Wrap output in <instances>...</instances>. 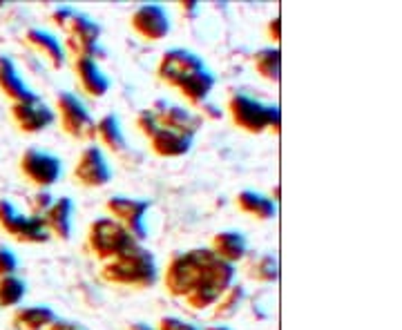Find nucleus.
Listing matches in <instances>:
<instances>
[{
  "mask_svg": "<svg viewBox=\"0 0 402 330\" xmlns=\"http://www.w3.org/2000/svg\"><path fill=\"white\" fill-rule=\"evenodd\" d=\"M96 132L100 134V139H103L112 150H123L125 141H123L117 117H112V114H110V117H105L103 121L96 125Z\"/></svg>",
  "mask_w": 402,
  "mask_h": 330,
  "instance_id": "23",
  "label": "nucleus"
},
{
  "mask_svg": "<svg viewBox=\"0 0 402 330\" xmlns=\"http://www.w3.org/2000/svg\"><path fill=\"white\" fill-rule=\"evenodd\" d=\"M0 83H3L5 92H9L11 96H16L21 103H27V100H34L36 96L25 88L23 81L16 76V71H13L11 63L0 59Z\"/></svg>",
  "mask_w": 402,
  "mask_h": 330,
  "instance_id": "19",
  "label": "nucleus"
},
{
  "mask_svg": "<svg viewBox=\"0 0 402 330\" xmlns=\"http://www.w3.org/2000/svg\"><path fill=\"white\" fill-rule=\"evenodd\" d=\"M251 275L262 281H272L277 277V261L270 254H264L257 259V264L251 266Z\"/></svg>",
  "mask_w": 402,
  "mask_h": 330,
  "instance_id": "25",
  "label": "nucleus"
},
{
  "mask_svg": "<svg viewBox=\"0 0 402 330\" xmlns=\"http://www.w3.org/2000/svg\"><path fill=\"white\" fill-rule=\"evenodd\" d=\"M16 268V259H13V254L5 248L0 250V272H11Z\"/></svg>",
  "mask_w": 402,
  "mask_h": 330,
  "instance_id": "27",
  "label": "nucleus"
},
{
  "mask_svg": "<svg viewBox=\"0 0 402 330\" xmlns=\"http://www.w3.org/2000/svg\"><path fill=\"white\" fill-rule=\"evenodd\" d=\"M23 167L34 183L40 185H50L61 177V159L40 152V150H30L23 159Z\"/></svg>",
  "mask_w": 402,
  "mask_h": 330,
  "instance_id": "10",
  "label": "nucleus"
},
{
  "mask_svg": "<svg viewBox=\"0 0 402 330\" xmlns=\"http://www.w3.org/2000/svg\"><path fill=\"white\" fill-rule=\"evenodd\" d=\"M231 112L235 123L248 132H262L266 127L280 125V110L275 105H264L260 100H253L243 94L233 96Z\"/></svg>",
  "mask_w": 402,
  "mask_h": 330,
  "instance_id": "3",
  "label": "nucleus"
},
{
  "mask_svg": "<svg viewBox=\"0 0 402 330\" xmlns=\"http://www.w3.org/2000/svg\"><path fill=\"white\" fill-rule=\"evenodd\" d=\"M139 125L143 127V132H146L152 139V148L159 152V154L179 156V154H185V152L190 150L193 136L181 134L177 130H170V127L159 125V123L154 121L152 112H143L141 119H139Z\"/></svg>",
  "mask_w": 402,
  "mask_h": 330,
  "instance_id": "6",
  "label": "nucleus"
},
{
  "mask_svg": "<svg viewBox=\"0 0 402 330\" xmlns=\"http://www.w3.org/2000/svg\"><path fill=\"white\" fill-rule=\"evenodd\" d=\"M56 317H54V312L45 306H34V308H27L18 314V322H23L27 328H42L45 324H52Z\"/></svg>",
  "mask_w": 402,
  "mask_h": 330,
  "instance_id": "24",
  "label": "nucleus"
},
{
  "mask_svg": "<svg viewBox=\"0 0 402 330\" xmlns=\"http://www.w3.org/2000/svg\"><path fill=\"white\" fill-rule=\"evenodd\" d=\"M214 254L219 257L222 261L231 264L235 259H241L243 252H246V241L239 232H219L214 237Z\"/></svg>",
  "mask_w": 402,
  "mask_h": 330,
  "instance_id": "16",
  "label": "nucleus"
},
{
  "mask_svg": "<svg viewBox=\"0 0 402 330\" xmlns=\"http://www.w3.org/2000/svg\"><path fill=\"white\" fill-rule=\"evenodd\" d=\"M154 275L156 266L152 254L139 246L112 257V261L105 266V277L119 283H152Z\"/></svg>",
  "mask_w": 402,
  "mask_h": 330,
  "instance_id": "2",
  "label": "nucleus"
},
{
  "mask_svg": "<svg viewBox=\"0 0 402 330\" xmlns=\"http://www.w3.org/2000/svg\"><path fill=\"white\" fill-rule=\"evenodd\" d=\"M30 40L34 45L47 56V59L56 65V67H63L65 63V54H63V47L59 45V40H56L52 34L47 32H38V30H32L30 32Z\"/></svg>",
  "mask_w": 402,
  "mask_h": 330,
  "instance_id": "20",
  "label": "nucleus"
},
{
  "mask_svg": "<svg viewBox=\"0 0 402 330\" xmlns=\"http://www.w3.org/2000/svg\"><path fill=\"white\" fill-rule=\"evenodd\" d=\"M52 330H83V328L76 326V324H67V322H63V324H56Z\"/></svg>",
  "mask_w": 402,
  "mask_h": 330,
  "instance_id": "29",
  "label": "nucleus"
},
{
  "mask_svg": "<svg viewBox=\"0 0 402 330\" xmlns=\"http://www.w3.org/2000/svg\"><path fill=\"white\" fill-rule=\"evenodd\" d=\"M59 117L65 125V130L69 134H74L76 139H94L96 134V125L90 119L88 110L83 107L81 100L69 94V92H61L59 94Z\"/></svg>",
  "mask_w": 402,
  "mask_h": 330,
  "instance_id": "7",
  "label": "nucleus"
},
{
  "mask_svg": "<svg viewBox=\"0 0 402 330\" xmlns=\"http://www.w3.org/2000/svg\"><path fill=\"white\" fill-rule=\"evenodd\" d=\"M233 279V266L222 261L212 250H193L179 254L170 266L168 285L175 295H183L195 308L212 304Z\"/></svg>",
  "mask_w": 402,
  "mask_h": 330,
  "instance_id": "1",
  "label": "nucleus"
},
{
  "mask_svg": "<svg viewBox=\"0 0 402 330\" xmlns=\"http://www.w3.org/2000/svg\"><path fill=\"white\" fill-rule=\"evenodd\" d=\"M161 330H197V328H195L193 324H185V322H179V319L168 317V319L161 322Z\"/></svg>",
  "mask_w": 402,
  "mask_h": 330,
  "instance_id": "28",
  "label": "nucleus"
},
{
  "mask_svg": "<svg viewBox=\"0 0 402 330\" xmlns=\"http://www.w3.org/2000/svg\"><path fill=\"white\" fill-rule=\"evenodd\" d=\"M90 241L100 257H119L121 252L137 246L132 235L119 221L112 219H98L90 230Z\"/></svg>",
  "mask_w": 402,
  "mask_h": 330,
  "instance_id": "4",
  "label": "nucleus"
},
{
  "mask_svg": "<svg viewBox=\"0 0 402 330\" xmlns=\"http://www.w3.org/2000/svg\"><path fill=\"white\" fill-rule=\"evenodd\" d=\"M56 23H59L69 34L71 47H74V52L81 54V59H90L92 49L96 47L98 27L90 18H85L71 9H61L59 13H56Z\"/></svg>",
  "mask_w": 402,
  "mask_h": 330,
  "instance_id": "5",
  "label": "nucleus"
},
{
  "mask_svg": "<svg viewBox=\"0 0 402 330\" xmlns=\"http://www.w3.org/2000/svg\"><path fill=\"white\" fill-rule=\"evenodd\" d=\"M74 177L85 185H105L110 181V167L103 152L96 146H90L83 152L81 161L74 170Z\"/></svg>",
  "mask_w": 402,
  "mask_h": 330,
  "instance_id": "12",
  "label": "nucleus"
},
{
  "mask_svg": "<svg viewBox=\"0 0 402 330\" xmlns=\"http://www.w3.org/2000/svg\"><path fill=\"white\" fill-rule=\"evenodd\" d=\"M199 69H204V63L197 54L188 52V49H170L163 61H161V78L168 81L170 85H181L188 81L193 74H197Z\"/></svg>",
  "mask_w": 402,
  "mask_h": 330,
  "instance_id": "8",
  "label": "nucleus"
},
{
  "mask_svg": "<svg viewBox=\"0 0 402 330\" xmlns=\"http://www.w3.org/2000/svg\"><path fill=\"white\" fill-rule=\"evenodd\" d=\"M132 330H150V328H148V326H134Z\"/></svg>",
  "mask_w": 402,
  "mask_h": 330,
  "instance_id": "30",
  "label": "nucleus"
},
{
  "mask_svg": "<svg viewBox=\"0 0 402 330\" xmlns=\"http://www.w3.org/2000/svg\"><path fill=\"white\" fill-rule=\"evenodd\" d=\"M71 208H74V204H71L69 196H61L59 201L54 204V208L50 210V225L54 232H59L63 239L69 237V228H71Z\"/></svg>",
  "mask_w": 402,
  "mask_h": 330,
  "instance_id": "18",
  "label": "nucleus"
},
{
  "mask_svg": "<svg viewBox=\"0 0 402 330\" xmlns=\"http://www.w3.org/2000/svg\"><path fill=\"white\" fill-rule=\"evenodd\" d=\"M132 27L150 40H159L170 32L168 13L159 5H143L132 16Z\"/></svg>",
  "mask_w": 402,
  "mask_h": 330,
  "instance_id": "11",
  "label": "nucleus"
},
{
  "mask_svg": "<svg viewBox=\"0 0 402 330\" xmlns=\"http://www.w3.org/2000/svg\"><path fill=\"white\" fill-rule=\"evenodd\" d=\"M212 85H214V78H212L210 71L199 69L197 74H193L188 81L181 85L179 90H181L185 96H188L190 100H204V98L208 96V92L212 90Z\"/></svg>",
  "mask_w": 402,
  "mask_h": 330,
  "instance_id": "21",
  "label": "nucleus"
},
{
  "mask_svg": "<svg viewBox=\"0 0 402 330\" xmlns=\"http://www.w3.org/2000/svg\"><path fill=\"white\" fill-rule=\"evenodd\" d=\"M16 119L23 125V130L36 132V130H42V127H47L54 121V112L47 105L38 103V98H34V100H27V103L16 105Z\"/></svg>",
  "mask_w": 402,
  "mask_h": 330,
  "instance_id": "14",
  "label": "nucleus"
},
{
  "mask_svg": "<svg viewBox=\"0 0 402 330\" xmlns=\"http://www.w3.org/2000/svg\"><path fill=\"white\" fill-rule=\"evenodd\" d=\"M212 330H228V328H212Z\"/></svg>",
  "mask_w": 402,
  "mask_h": 330,
  "instance_id": "31",
  "label": "nucleus"
},
{
  "mask_svg": "<svg viewBox=\"0 0 402 330\" xmlns=\"http://www.w3.org/2000/svg\"><path fill=\"white\" fill-rule=\"evenodd\" d=\"M237 206L239 210L255 214L257 219H270L275 214V204L270 199L262 196L260 192H253V190H243L237 196Z\"/></svg>",
  "mask_w": 402,
  "mask_h": 330,
  "instance_id": "17",
  "label": "nucleus"
},
{
  "mask_svg": "<svg viewBox=\"0 0 402 330\" xmlns=\"http://www.w3.org/2000/svg\"><path fill=\"white\" fill-rule=\"evenodd\" d=\"M255 67L262 76L277 81L280 78V52L277 49H260L255 54Z\"/></svg>",
  "mask_w": 402,
  "mask_h": 330,
  "instance_id": "22",
  "label": "nucleus"
},
{
  "mask_svg": "<svg viewBox=\"0 0 402 330\" xmlns=\"http://www.w3.org/2000/svg\"><path fill=\"white\" fill-rule=\"evenodd\" d=\"M0 219H3V223L9 228L13 235L21 237V239H30V241H45L47 239L45 225H42L40 219L21 217V214L13 210L9 204L0 206Z\"/></svg>",
  "mask_w": 402,
  "mask_h": 330,
  "instance_id": "13",
  "label": "nucleus"
},
{
  "mask_svg": "<svg viewBox=\"0 0 402 330\" xmlns=\"http://www.w3.org/2000/svg\"><path fill=\"white\" fill-rule=\"evenodd\" d=\"M76 74H79L83 90L92 96H103L110 88L108 76L98 69V65L92 59H79L76 61Z\"/></svg>",
  "mask_w": 402,
  "mask_h": 330,
  "instance_id": "15",
  "label": "nucleus"
},
{
  "mask_svg": "<svg viewBox=\"0 0 402 330\" xmlns=\"http://www.w3.org/2000/svg\"><path fill=\"white\" fill-rule=\"evenodd\" d=\"M148 201H137V199H125V196H114L108 210L119 219V223L127 232H134L139 239L146 237V225H143V214L148 210Z\"/></svg>",
  "mask_w": 402,
  "mask_h": 330,
  "instance_id": "9",
  "label": "nucleus"
},
{
  "mask_svg": "<svg viewBox=\"0 0 402 330\" xmlns=\"http://www.w3.org/2000/svg\"><path fill=\"white\" fill-rule=\"evenodd\" d=\"M25 295V283L7 277L3 283H0V304H16V301Z\"/></svg>",
  "mask_w": 402,
  "mask_h": 330,
  "instance_id": "26",
  "label": "nucleus"
}]
</instances>
